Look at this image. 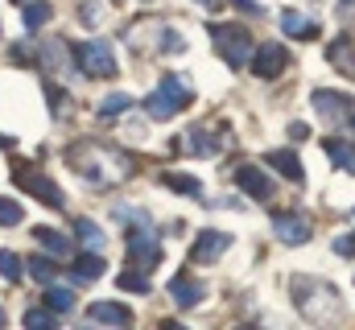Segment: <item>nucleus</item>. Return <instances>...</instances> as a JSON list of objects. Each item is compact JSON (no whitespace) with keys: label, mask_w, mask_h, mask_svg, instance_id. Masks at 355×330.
Wrapping results in <instances>:
<instances>
[{"label":"nucleus","mask_w":355,"mask_h":330,"mask_svg":"<svg viewBox=\"0 0 355 330\" xmlns=\"http://www.w3.org/2000/svg\"><path fill=\"white\" fill-rule=\"evenodd\" d=\"M211 42H215L219 58H223L232 71H240V67L252 62V37H248L244 25H215V29H211Z\"/></svg>","instance_id":"4"},{"label":"nucleus","mask_w":355,"mask_h":330,"mask_svg":"<svg viewBox=\"0 0 355 330\" xmlns=\"http://www.w3.org/2000/svg\"><path fill=\"white\" fill-rule=\"evenodd\" d=\"M281 29H285L289 37H297V42H310V37H318V21L302 17L297 8H285V12H281Z\"/></svg>","instance_id":"16"},{"label":"nucleus","mask_w":355,"mask_h":330,"mask_svg":"<svg viewBox=\"0 0 355 330\" xmlns=\"http://www.w3.org/2000/svg\"><path fill=\"white\" fill-rule=\"evenodd\" d=\"M352 132H355V112H352Z\"/></svg>","instance_id":"39"},{"label":"nucleus","mask_w":355,"mask_h":330,"mask_svg":"<svg viewBox=\"0 0 355 330\" xmlns=\"http://www.w3.org/2000/svg\"><path fill=\"white\" fill-rule=\"evenodd\" d=\"M162 182L170 186V190H182V194H202V182L198 177H190V173H162Z\"/></svg>","instance_id":"23"},{"label":"nucleus","mask_w":355,"mask_h":330,"mask_svg":"<svg viewBox=\"0 0 355 330\" xmlns=\"http://www.w3.org/2000/svg\"><path fill=\"white\" fill-rule=\"evenodd\" d=\"M248 67H252V75H257V79H277V75L289 67V54H285V46L265 42V46L252 54V62H248Z\"/></svg>","instance_id":"9"},{"label":"nucleus","mask_w":355,"mask_h":330,"mask_svg":"<svg viewBox=\"0 0 355 330\" xmlns=\"http://www.w3.org/2000/svg\"><path fill=\"white\" fill-rule=\"evenodd\" d=\"M71 277H75V281H83V285H87V281H99V277H103V256H99V252L79 256V260H75V268H71Z\"/></svg>","instance_id":"19"},{"label":"nucleus","mask_w":355,"mask_h":330,"mask_svg":"<svg viewBox=\"0 0 355 330\" xmlns=\"http://www.w3.org/2000/svg\"><path fill=\"white\" fill-rule=\"evenodd\" d=\"M223 145H227V132H215V128H207V124L190 128V153H198V157H215Z\"/></svg>","instance_id":"14"},{"label":"nucleus","mask_w":355,"mask_h":330,"mask_svg":"<svg viewBox=\"0 0 355 330\" xmlns=\"http://www.w3.org/2000/svg\"><path fill=\"white\" fill-rule=\"evenodd\" d=\"M272 232H277L281 244H289V248L306 244V240L314 236V232H310V219H302V215H285V211L272 215Z\"/></svg>","instance_id":"11"},{"label":"nucleus","mask_w":355,"mask_h":330,"mask_svg":"<svg viewBox=\"0 0 355 330\" xmlns=\"http://www.w3.org/2000/svg\"><path fill=\"white\" fill-rule=\"evenodd\" d=\"M75 236H79V244L87 248V252H103V244H107V236L99 232L95 219H79V223H75Z\"/></svg>","instance_id":"20"},{"label":"nucleus","mask_w":355,"mask_h":330,"mask_svg":"<svg viewBox=\"0 0 355 330\" xmlns=\"http://www.w3.org/2000/svg\"><path fill=\"white\" fill-rule=\"evenodd\" d=\"M120 223H137V227H149L153 219H149V211H141V207H128V202H120L116 211H112Z\"/></svg>","instance_id":"29"},{"label":"nucleus","mask_w":355,"mask_h":330,"mask_svg":"<svg viewBox=\"0 0 355 330\" xmlns=\"http://www.w3.org/2000/svg\"><path fill=\"white\" fill-rule=\"evenodd\" d=\"M79 21L95 29V25L103 21V0H79Z\"/></svg>","instance_id":"31"},{"label":"nucleus","mask_w":355,"mask_h":330,"mask_svg":"<svg viewBox=\"0 0 355 330\" xmlns=\"http://www.w3.org/2000/svg\"><path fill=\"white\" fill-rule=\"evenodd\" d=\"M116 285H120V289H132V293H149V277H145V272H120Z\"/></svg>","instance_id":"32"},{"label":"nucleus","mask_w":355,"mask_h":330,"mask_svg":"<svg viewBox=\"0 0 355 330\" xmlns=\"http://www.w3.org/2000/svg\"><path fill=\"white\" fill-rule=\"evenodd\" d=\"M170 297H174L178 310H194V306L207 297V285H202V281H194L190 272H178L174 281H170Z\"/></svg>","instance_id":"12"},{"label":"nucleus","mask_w":355,"mask_h":330,"mask_svg":"<svg viewBox=\"0 0 355 330\" xmlns=\"http://www.w3.org/2000/svg\"><path fill=\"white\" fill-rule=\"evenodd\" d=\"M232 4H236L240 12H248V17H265V8H261L257 0H232Z\"/></svg>","instance_id":"35"},{"label":"nucleus","mask_w":355,"mask_h":330,"mask_svg":"<svg viewBox=\"0 0 355 330\" xmlns=\"http://www.w3.org/2000/svg\"><path fill=\"white\" fill-rule=\"evenodd\" d=\"M75 62H79V67L87 71L91 79L116 75V50H112V42H103V37L79 42V46H75Z\"/></svg>","instance_id":"5"},{"label":"nucleus","mask_w":355,"mask_h":330,"mask_svg":"<svg viewBox=\"0 0 355 330\" xmlns=\"http://www.w3.org/2000/svg\"><path fill=\"white\" fill-rule=\"evenodd\" d=\"M67 162L91 186H120V182H128L137 173L128 153H120V149H112L103 141H79V145H71Z\"/></svg>","instance_id":"1"},{"label":"nucleus","mask_w":355,"mask_h":330,"mask_svg":"<svg viewBox=\"0 0 355 330\" xmlns=\"http://www.w3.org/2000/svg\"><path fill=\"white\" fill-rule=\"evenodd\" d=\"M289 137H293V141H306L310 132H306V124H289Z\"/></svg>","instance_id":"36"},{"label":"nucleus","mask_w":355,"mask_h":330,"mask_svg":"<svg viewBox=\"0 0 355 330\" xmlns=\"http://www.w3.org/2000/svg\"><path fill=\"white\" fill-rule=\"evenodd\" d=\"M132 107V99L124 95V91H112V95H103V103H99V116L107 120V116H120V112H128Z\"/></svg>","instance_id":"27"},{"label":"nucleus","mask_w":355,"mask_h":330,"mask_svg":"<svg viewBox=\"0 0 355 330\" xmlns=\"http://www.w3.org/2000/svg\"><path fill=\"white\" fill-rule=\"evenodd\" d=\"M33 236H37V244L46 248L50 256H67L71 252V240L62 232H54V227H33Z\"/></svg>","instance_id":"21"},{"label":"nucleus","mask_w":355,"mask_h":330,"mask_svg":"<svg viewBox=\"0 0 355 330\" xmlns=\"http://www.w3.org/2000/svg\"><path fill=\"white\" fill-rule=\"evenodd\" d=\"M289 289H293L297 310H302L314 327H331V322L343 318V297H339V289H335L331 281H322V277H293Z\"/></svg>","instance_id":"2"},{"label":"nucleus","mask_w":355,"mask_h":330,"mask_svg":"<svg viewBox=\"0 0 355 330\" xmlns=\"http://www.w3.org/2000/svg\"><path fill=\"white\" fill-rule=\"evenodd\" d=\"M327 153H331V162H335V165H343L347 173H355V145H352V141L331 137V141H327Z\"/></svg>","instance_id":"22"},{"label":"nucleus","mask_w":355,"mask_h":330,"mask_svg":"<svg viewBox=\"0 0 355 330\" xmlns=\"http://www.w3.org/2000/svg\"><path fill=\"white\" fill-rule=\"evenodd\" d=\"M331 62H335V71H347L355 79V42L352 37H339V42H331Z\"/></svg>","instance_id":"18"},{"label":"nucleus","mask_w":355,"mask_h":330,"mask_svg":"<svg viewBox=\"0 0 355 330\" xmlns=\"http://www.w3.org/2000/svg\"><path fill=\"white\" fill-rule=\"evenodd\" d=\"M314 112L322 124H343L352 116V95H339V91H314Z\"/></svg>","instance_id":"8"},{"label":"nucleus","mask_w":355,"mask_h":330,"mask_svg":"<svg viewBox=\"0 0 355 330\" xmlns=\"http://www.w3.org/2000/svg\"><path fill=\"white\" fill-rule=\"evenodd\" d=\"M25 264H29V277H33V281H42V285L54 281V260H50V256H33V260H25Z\"/></svg>","instance_id":"30"},{"label":"nucleus","mask_w":355,"mask_h":330,"mask_svg":"<svg viewBox=\"0 0 355 330\" xmlns=\"http://www.w3.org/2000/svg\"><path fill=\"white\" fill-rule=\"evenodd\" d=\"M190 99H194L190 95V82L178 79V75H166V79L145 95V112H149V120H174L178 112L190 107Z\"/></svg>","instance_id":"3"},{"label":"nucleus","mask_w":355,"mask_h":330,"mask_svg":"<svg viewBox=\"0 0 355 330\" xmlns=\"http://www.w3.org/2000/svg\"><path fill=\"white\" fill-rule=\"evenodd\" d=\"M236 186H240L244 194L261 198V202H265V198H272V190H277V186H272V177H268L261 165H252V162H240V165H236Z\"/></svg>","instance_id":"10"},{"label":"nucleus","mask_w":355,"mask_h":330,"mask_svg":"<svg viewBox=\"0 0 355 330\" xmlns=\"http://www.w3.org/2000/svg\"><path fill=\"white\" fill-rule=\"evenodd\" d=\"M91 322H107V327H132V310L128 306H116V302H95L87 310Z\"/></svg>","instance_id":"15"},{"label":"nucleus","mask_w":355,"mask_h":330,"mask_svg":"<svg viewBox=\"0 0 355 330\" xmlns=\"http://www.w3.org/2000/svg\"><path fill=\"white\" fill-rule=\"evenodd\" d=\"M128 264H137V268H157V264H162L157 232H149V227L128 232Z\"/></svg>","instance_id":"7"},{"label":"nucleus","mask_w":355,"mask_h":330,"mask_svg":"<svg viewBox=\"0 0 355 330\" xmlns=\"http://www.w3.org/2000/svg\"><path fill=\"white\" fill-rule=\"evenodd\" d=\"M268 165H272L281 177H289L293 186H302V182H306V169H302V162H297L289 149H272V153H268Z\"/></svg>","instance_id":"17"},{"label":"nucleus","mask_w":355,"mask_h":330,"mask_svg":"<svg viewBox=\"0 0 355 330\" xmlns=\"http://www.w3.org/2000/svg\"><path fill=\"white\" fill-rule=\"evenodd\" d=\"M12 182L21 186V190H29V194H37V202H46V207H54V211H62L67 207V194L46 177V173H37L33 165H17L12 169Z\"/></svg>","instance_id":"6"},{"label":"nucleus","mask_w":355,"mask_h":330,"mask_svg":"<svg viewBox=\"0 0 355 330\" xmlns=\"http://www.w3.org/2000/svg\"><path fill=\"white\" fill-rule=\"evenodd\" d=\"M227 248H232V236L227 232H202L194 252H190V264H215Z\"/></svg>","instance_id":"13"},{"label":"nucleus","mask_w":355,"mask_h":330,"mask_svg":"<svg viewBox=\"0 0 355 330\" xmlns=\"http://www.w3.org/2000/svg\"><path fill=\"white\" fill-rule=\"evenodd\" d=\"M50 17H54V8H50L46 0H33V4H25V29H42Z\"/></svg>","instance_id":"24"},{"label":"nucleus","mask_w":355,"mask_h":330,"mask_svg":"<svg viewBox=\"0 0 355 330\" xmlns=\"http://www.w3.org/2000/svg\"><path fill=\"white\" fill-rule=\"evenodd\" d=\"M12 223H21V202L0 198V227H12Z\"/></svg>","instance_id":"33"},{"label":"nucleus","mask_w":355,"mask_h":330,"mask_svg":"<svg viewBox=\"0 0 355 330\" xmlns=\"http://www.w3.org/2000/svg\"><path fill=\"white\" fill-rule=\"evenodd\" d=\"M42 62H46L50 71H67V67H71V62H67V46H62V42H46V46H42Z\"/></svg>","instance_id":"25"},{"label":"nucleus","mask_w":355,"mask_h":330,"mask_svg":"<svg viewBox=\"0 0 355 330\" xmlns=\"http://www.w3.org/2000/svg\"><path fill=\"white\" fill-rule=\"evenodd\" d=\"M198 4H207V8H215V4H219V0H198Z\"/></svg>","instance_id":"38"},{"label":"nucleus","mask_w":355,"mask_h":330,"mask_svg":"<svg viewBox=\"0 0 355 330\" xmlns=\"http://www.w3.org/2000/svg\"><path fill=\"white\" fill-rule=\"evenodd\" d=\"M46 306H50L54 314H67V310L75 306V293H71V289H58V285H50V289H46Z\"/></svg>","instance_id":"28"},{"label":"nucleus","mask_w":355,"mask_h":330,"mask_svg":"<svg viewBox=\"0 0 355 330\" xmlns=\"http://www.w3.org/2000/svg\"><path fill=\"white\" fill-rule=\"evenodd\" d=\"M25 327L50 330V327H54V310H29V314H25Z\"/></svg>","instance_id":"34"},{"label":"nucleus","mask_w":355,"mask_h":330,"mask_svg":"<svg viewBox=\"0 0 355 330\" xmlns=\"http://www.w3.org/2000/svg\"><path fill=\"white\" fill-rule=\"evenodd\" d=\"M0 327H4V310H0Z\"/></svg>","instance_id":"40"},{"label":"nucleus","mask_w":355,"mask_h":330,"mask_svg":"<svg viewBox=\"0 0 355 330\" xmlns=\"http://www.w3.org/2000/svg\"><path fill=\"white\" fill-rule=\"evenodd\" d=\"M21 264H25V260H21L17 252L0 248V277H4V281H21V277H25V268H21Z\"/></svg>","instance_id":"26"},{"label":"nucleus","mask_w":355,"mask_h":330,"mask_svg":"<svg viewBox=\"0 0 355 330\" xmlns=\"http://www.w3.org/2000/svg\"><path fill=\"white\" fill-rule=\"evenodd\" d=\"M355 8V0H339V17H343V12H352Z\"/></svg>","instance_id":"37"}]
</instances>
